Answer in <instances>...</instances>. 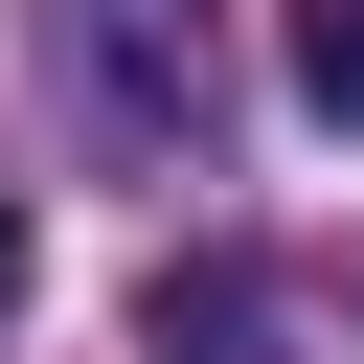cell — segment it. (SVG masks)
I'll use <instances>...</instances> for the list:
<instances>
[{
    "mask_svg": "<svg viewBox=\"0 0 364 364\" xmlns=\"http://www.w3.org/2000/svg\"><path fill=\"white\" fill-rule=\"evenodd\" d=\"M296 91H318V114L364 136V0H318V23H296Z\"/></svg>",
    "mask_w": 364,
    "mask_h": 364,
    "instance_id": "obj_1",
    "label": "cell"
},
{
    "mask_svg": "<svg viewBox=\"0 0 364 364\" xmlns=\"http://www.w3.org/2000/svg\"><path fill=\"white\" fill-rule=\"evenodd\" d=\"M0 318H23V205H0Z\"/></svg>",
    "mask_w": 364,
    "mask_h": 364,
    "instance_id": "obj_2",
    "label": "cell"
}]
</instances>
